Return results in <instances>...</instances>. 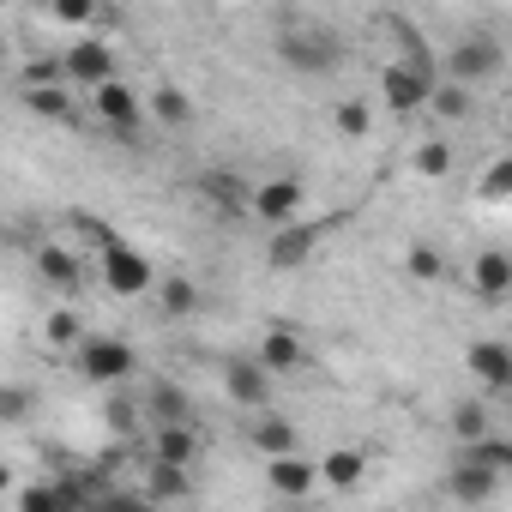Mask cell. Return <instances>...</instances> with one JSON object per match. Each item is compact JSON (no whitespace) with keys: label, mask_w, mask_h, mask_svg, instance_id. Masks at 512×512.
Instances as JSON below:
<instances>
[{"label":"cell","mask_w":512,"mask_h":512,"mask_svg":"<svg viewBox=\"0 0 512 512\" xmlns=\"http://www.w3.org/2000/svg\"><path fill=\"white\" fill-rule=\"evenodd\" d=\"M97 278H103V290H109V296H121V302H133V296H151V290H157V266L145 260L139 247H127V241L97 247Z\"/></svg>","instance_id":"6da1fadb"},{"label":"cell","mask_w":512,"mask_h":512,"mask_svg":"<svg viewBox=\"0 0 512 512\" xmlns=\"http://www.w3.org/2000/svg\"><path fill=\"white\" fill-rule=\"evenodd\" d=\"M73 362H79V374H85L91 386H121V380L139 368V350H133L127 338H103V332H91V338L73 350Z\"/></svg>","instance_id":"7a4b0ae2"},{"label":"cell","mask_w":512,"mask_h":512,"mask_svg":"<svg viewBox=\"0 0 512 512\" xmlns=\"http://www.w3.org/2000/svg\"><path fill=\"white\" fill-rule=\"evenodd\" d=\"M380 97H386V109L392 115H422L428 109V97H434V67H416V61H386L380 67Z\"/></svg>","instance_id":"3957f363"},{"label":"cell","mask_w":512,"mask_h":512,"mask_svg":"<svg viewBox=\"0 0 512 512\" xmlns=\"http://www.w3.org/2000/svg\"><path fill=\"white\" fill-rule=\"evenodd\" d=\"M278 61H284L290 73H302V79H320V73L338 67V43H332L326 31H314V25H290V31L278 37Z\"/></svg>","instance_id":"277c9868"},{"label":"cell","mask_w":512,"mask_h":512,"mask_svg":"<svg viewBox=\"0 0 512 512\" xmlns=\"http://www.w3.org/2000/svg\"><path fill=\"white\" fill-rule=\"evenodd\" d=\"M500 67H506V49H500L494 31H470V37H458L452 55H446V79H464V85H488Z\"/></svg>","instance_id":"5b68a950"},{"label":"cell","mask_w":512,"mask_h":512,"mask_svg":"<svg viewBox=\"0 0 512 512\" xmlns=\"http://www.w3.org/2000/svg\"><path fill=\"white\" fill-rule=\"evenodd\" d=\"M302 205H308V187L296 175H266L260 187H253V199H247V217H260L266 229H278V223H296Z\"/></svg>","instance_id":"8992f818"},{"label":"cell","mask_w":512,"mask_h":512,"mask_svg":"<svg viewBox=\"0 0 512 512\" xmlns=\"http://www.w3.org/2000/svg\"><path fill=\"white\" fill-rule=\"evenodd\" d=\"M320 235H326V223H308V217L278 223V229H272V241H266V266H272V272H302V266L314 260Z\"/></svg>","instance_id":"52a82bcc"},{"label":"cell","mask_w":512,"mask_h":512,"mask_svg":"<svg viewBox=\"0 0 512 512\" xmlns=\"http://www.w3.org/2000/svg\"><path fill=\"white\" fill-rule=\"evenodd\" d=\"M91 115L109 127V133H121V139H133L139 133V121H145V109H139V97L121 85V79H103L97 91H91Z\"/></svg>","instance_id":"ba28073f"},{"label":"cell","mask_w":512,"mask_h":512,"mask_svg":"<svg viewBox=\"0 0 512 512\" xmlns=\"http://www.w3.org/2000/svg\"><path fill=\"white\" fill-rule=\"evenodd\" d=\"M61 61H67V79L85 85V91H97L103 79H115V49H109L103 37H79Z\"/></svg>","instance_id":"9c48e42d"},{"label":"cell","mask_w":512,"mask_h":512,"mask_svg":"<svg viewBox=\"0 0 512 512\" xmlns=\"http://www.w3.org/2000/svg\"><path fill=\"white\" fill-rule=\"evenodd\" d=\"M464 368L476 374L482 392H512V344H500V338H476L470 356H464Z\"/></svg>","instance_id":"30bf717a"},{"label":"cell","mask_w":512,"mask_h":512,"mask_svg":"<svg viewBox=\"0 0 512 512\" xmlns=\"http://www.w3.org/2000/svg\"><path fill=\"white\" fill-rule=\"evenodd\" d=\"M223 392L241 404V410H266L272 404V368L253 356V362H229L223 368Z\"/></svg>","instance_id":"8fae6325"},{"label":"cell","mask_w":512,"mask_h":512,"mask_svg":"<svg viewBox=\"0 0 512 512\" xmlns=\"http://www.w3.org/2000/svg\"><path fill=\"white\" fill-rule=\"evenodd\" d=\"M187 494H193V464L145 458V488H139V500H145V506H169V500H187Z\"/></svg>","instance_id":"7c38bea8"},{"label":"cell","mask_w":512,"mask_h":512,"mask_svg":"<svg viewBox=\"0 0 512 512\" xmlns=\"http://www.w3.org/2000/svg\"><path fill=\"white\" fill-rule=\"evenodd\" d=\"M266 482H272V494L308 500L320 488V464H308L302 452H284V458H266Z\"/></svg>","instance_id":"4fadbf2b"},{"label":"cell","mask_w":512,"mask_h":512,"mask_svg":"<svg viewBox=\"0 0 512 512\" xmlns=\"http://www.w3.org/2000/svg\"><path fill=\"white\" fill-rule=\"evenodd\" d=\"M247 446L260 458H284V452H302V434L290 416H253L247 422Z\"/></svg>","instance_id":"5bb4252c"},{"label":"cell","mask_w":512,"mask_h":512,"mask_svg":"<svg viewBox=\"0 0 512 512\" xmlns=\"http://www.w3.org/2000/svg\"><path fill=\"white\" fill-rule=\"evenodd\" d=\"M260 362H266L272 374H302V368H308V344H302L290 326H272V332L260 338Z\"/></svg>","instance_id":"9a60e30c"},{"label":"cell","mask_w":512,"mask_h":512,"mask_svg":"<svg viewBox=\"0 0 512 512\" xmlns=\"http://www.w3.org/2000/svg\"><path fill=\"white\" fill-rule=\"evenodd\" d=\"M145 458H163V464H199V434H193V422H157Z\"/></svg>","instance_id":"2e32d148"},{"label":"cell","mask_w":512,"mask_h":512,"mask_svg":"<svg viewBox=\"0 0 512 512\" xmlns=\"http://www.w3.org/2000/svg\"><path fill=\"white\" fill-rule=\"evenodd\" d=\"M151 296H157V314H163V320H193V314H199V302H205V296H199V284H193V278H181V272L157 278V290H151Z\"/></svg>","instance_id":"e0dca14e"},{"label":"cell","mask_w":512,"mask_h":512,"mask_svg":"<svg viewBox=\"0 0 512 512\" xmlns=\"http://www.w3.org/2000/svg\"><path fill=\"white\" fill-rule=\"evenodd\" d=\"M193 187H199L217 211H229V217H241V211H247V199H253V187H241V175H229V169H205Z\"/></svg>","instance_id":"ac0fdd59"},{"label":"cell","mask_w":512,"mask_h":512,"mask_svg":"<svg viewBox=\"0 0 512 512\" xmlns=\"http://www.w3.org/2000/svg\"><path fill=\"white\" fill-rule=\"evenodd\" d=\"M362 476H368V458H362L356 446H332V452L320 458V482H326L332 494H350Z\"/></svg>","instance_id":"d6986e66"},{"label":"cell","mask_w":512,"mask_h":512,"mask_svg":"<svg viewBox=\"0 0 512 512\" xmlns=\"http://www.w3.org/2000/svg\"><path fill=\"white\" fill-rule=\"evenodd\" d=\"M494 488H500V476H494L488 464H470V458H458V464L446 470V494H452V500H470V506H476V500H488Z\"/></svg>","instance_id":"ffe728a7"},{"label":"cell","mask_w":512,"mask_h":512,"mask_svg":"<svg viewBox=\"0 0 512 512\" xmlns=\"http://www.w3.org/2000/svg\"><path fill=\"white\" fill-rule=\"evenodd\" d=\"M470 290L488 296V302L506 296V290H512V253H494V247L476 253V260H470Z\"/></svg>","instance_id":"44dd1931"},{"label":"cell","mask_w":512,"mask_h":512,"mask_svg":"<svg viewBox=\"0 0 512 512\" xmlns=\"http://www.w3.org/2000/svg\"><path fill=\"white\" fill-rule=\"evenodd\" d=\"M139 404H145L151 422H193V398H187L181 386H169V380H151Z\"/></svg>","instance_id":"7402d4cb"},{"label":"cell","mask_w":512,"mask_h":512,"mask_svg":"<svg viewBox=\"0 0 512 512\" xmlns=\"http://www.w3.org/2000/svg\"><path fill=\"white\" fill-rule=\"evenodd\" d=\"M37 272H43V284H55V290H73V284H79V260H73L67 247H55V241L37 247Z\"/></svg>","instance_id":"603a6c76"},{"label":"cell","mask_w":512,"mask_h":512,"mask_svg":"<svg viewBox=\"0 0 512 512\" xmlns=\"http://www.w3.org/2000/svg\"><path fill=\"white\" fill-rule=\"evenodd\" d=\"M488 434H494L488 404H482V398H464V404L452 410V440H458V446H470V440H488Z\"/></svg>","instance_id":"cb8c5ba5"},{"label":"cell","mask_w":512,"mask_h":512,"mask_svg":"<svg viewBox=\"0 0 512 512\" xmlns=\"http://www.w3.org/2000/svg\"><path fill=\"white\" fill-rule=\"evenodd\" d=\"M404 272H410V284H440L446 278V253L428 247V241H410L404 247Z\"/></svg>","instance_id":"d4e9b609"},{"label":"cell","mask_w":512,"mask_h":512,"mask_svg":"<svg viewBox=\"0 0 512 512\" xmlns=\"http://www.w3.org/2000/svg\"><path fill=\"white\" fill-rule=\"evenodd\" d=\"M25 109H31V115H43V121H73L67 85H25Z\"/></svg>","instance_id":"484cf974"},{"label":"cell","mask_w":512,"mask_h":512,"mask_svg":"<svg viewBox=\"0 0 512 512\" xmlns=\"http://www.w3.org/2000/svg\"><path fill=\"white\" fill-rule=\"evenodd\" d=\"M428 109H434L440 121H464V115H470V85H464V79H434Z\"/></svg>","instance_id":"4316f807"},{"label":"cell","mask_w":512,"mask_h":512,"mask_svg":"<svg viewBox=\"0 0 512 512\" xmlns=\"http://www.w3.org/2000/svg\"><path fill=\"white\" fill-rule=\"evenodd\" d=\"M458 458H470V464H488L494 476H512V440H500V434H488V440H470V446H458Z\"/></svg>","instance_id":"83f0119b"},{"label":"cell","mask_w":512,"mask_h":512,"mask_svg":"<svg viewBox=\"0 0 512 512\" xmlns=\"http://www.w3.org/2000/svg\"><path fill=\"white\" fill-rule=\"evenodd\" d=\"M43 338H49V350H79L91 332H85V320H79L73 308H55V314H49V326H43Z\"/></svg>","instance_id":"f1b7e54d"},{"label":"cell","mask_w":512,"mask_h":512,"mask_svg":"<svg viewBox=\"0 0 512 512\" xmlns=\"http://www.w3.org/2000/svg\"><path fill=\"white\" fill-rule=\"evenodd\" d=\"M151 115H157L163 127H193V103H187L175 85H157V91H151Z\"/></svg>","instance_id":"f546056e"},{"label":"cell","mask_w":512,"mask_h":512,"mask_svg":"<svg viewBox=\"0 0 512 512\" xmlns=\"http://www.w3.org/2000/svg\"><path fill=\"white\" fill-rule=\"evenodd\" d=\"M410 169H416V175H428V181L452 175V145H446V139H422V145H416V157H410Z\"/></svg>","instance_id":"4dcf8cb0"},{"label":"cell","mask_w":512,"mask_h":512,"mask_svg":"<svg viewBox=\"0 0 512 512\" xmlns=\"http://www.w3.org/2000/svg\"><path fill=\"white\" fill-rule=\"evenodd\" d=\"M476 199H482V205H500V199H512V157H494V163L482 169V181H476Z\"/></svg>","instance_id":"1f68e13d"},{"label":"cell","mask_w":512,"mask_h":512,"mask_svg":"<svg viewBox=\"0 0 512 512\" xmlns=\"http://www.w3.org/2000/svg\"><path fill=\"white\" fill-rule=\"evenodd\" d=\"M25 85H73V79H67V61L61 55H37V61L19 67V91Z\"/></svg>","instance_id":"d6a6232c"},{"label":"cell","mask_w":512,"mask_h":512,"mask_svg":"<svg viewBox=\"0 0 512 512\" xmlns=\"http://www.w3.org/2000/svg\"><path fill=\"white\" fill-rule=\"evenodd\" d=\"M332 121H338V133H344V139H368V127H374V109H368L362 97H344V103L332 109Z\"/></svg>","instance_id":"836d02e7"},{"label":"cell","mask_w":512,"mask_h":512,"mask_svg":"<svg viewBox=\"0 0 512 512\" xmlns=\"http://www.w3.org/2000/svg\"><path fill=\"white\" fill-rule=\"evenodd\" d=\"M49 19L67 25V31H85V25H97V0H55Z\"/></svg>","instance_id":"e575fe53"},{"label":"cell","mask_w":512,"mask_h":512,"mask_svg":"<svg viewBox=\"0 0 512 512\" xmlns=\"http://www.w3.org/2000/svg\"><path fill=\"white\" fill-rule=\"evenodd\" d=\"M25 410H31V392H25V386H7V392H0V422H25Z\"/></svg>","instance_id":"d590c367"},{"label":"cell","mask_w":512,"mask_h":512,"mask_svg":"<svg viewBox=\"0 0 512 512\" xmlns=\"http://www.w3.org/2000/svg\"><path fill=\"white\" fill-rule=\"evenodd\" d=\"M73 223H79V235H85L91 247H109V241H121V235H115V229H109L103 217H73Z\"/></svg>","instance_id":"8d00e7d4"},{"label":"cell","mask_w":512,"mask_h":512,"mask_svg":"<svg viewBox=\"0 0 512 512\" xmlns=\"http://www.w3.org/2000/svg\"><path fill=\"white\" fill-rule=\"evenodd\" d=\"M139 410H145V404H139ZM139 410H133L127 398H115V404H109V428H115V434H133V416H139Z\"/></svg>","instance_id":"74e56055"},{"label":"cell","mask_w":512,"mask_h":512,"mask_svg":"<svg viewBox=\"0 0 512 512\" xmlns=\"http://www.w3.org/2000/svg\"><path fill=\"white\" fill-rule=\"evenodd\" d=\"M25 7H43V13H49V7H55V0H25Z\"/></svg>","instance_id":"f35d334b"},{"label":"cell","mask_w":512,"mask_h":512,"mask_svg":"<svg viewBox=\"0 0 512 512\" xmlns=\"http://www.w3.org/2000/svg\"><path fill=\"white\" fill-rule=\"evenodd\" d=\"M506 127H512V103H506Z\"/></svg>","instance_id":"ab89813d"}]
</instances>
